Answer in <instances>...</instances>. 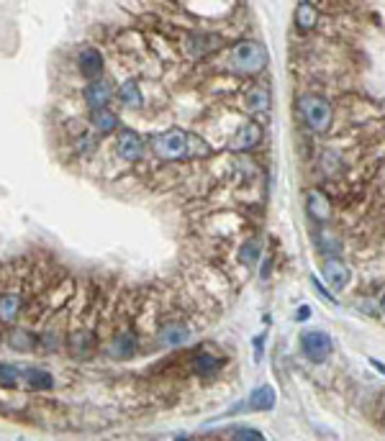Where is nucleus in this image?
I'll list each match as a JSON object with an SVG mask.
<instances>
[{"mask_svg": "<svg viewBox=\"0 0 385 441\" xmlns=\"http://www.w3.org/2000/svg\"><path fill=\"white\" fill-rule=\"evenodd\" d=\"M154 152L162 160H183V157H205L211 147L200 136H192L183 128H170L154 139Z\"/></svg>", "mask_w": 385, "mask_h": 441, "instance_id": "f257e3e1", "label": "nucleus"}, {"mask_svg": "<svg viewBox=\"0 0 385 441\" xmlns=\"http://www.w3.org/2000/svg\"><path fill=\"white\" fill-rule=\"evenodd\" d=\"M298 113L314 134H327L334 123V108L327 98L321 95H301L298 98Z\"/></svg>", "mask_w": 385, "mask_h": 441, "instance_id": "f03ea898", "label": "nucleus"}, {"mask_svg": "<svg viewBox=\"0 0 385 441\" xmlns=\"http://www.w3.org/2000/svg\"><path fill=\"white\" fill-rule=\"evenodd\" d=\"M229 64L231 70L242 72V75H257L267 64V49L262 44H257V41H242L231 51Z\"/></svg>", "mask_w": 385, "mask_h": 441, "instance_id": "7ed1b4c3", "label": "nucleus"}, {"mask_svg": "<svg viewBox=\"0 0 385 441\" xmlns=\"http://www.w3.org/2000/svg\"><path fill=\"white\" fill-rule=\"evenodd\" d=\"M301 349L311 362H324L332 354V336L324 331H306L301 336Z\"/></svg>", "mask_w": 385, "mask_h": 441, "instance_id": "20e7f679", "label": "nucleus"}, {"mask_svg": "<svg viewBox=\"0 0 385 441\" xmlns=\"http://www.w3.org/2000/svg\"><path fill=\"white\" fill-rule=\"evenodd\" d=\"M321 272H324V282L334 290H344L349 277H352L349 267L342 259H337V256H329L327 262H324V267H321Z\"/></svg>", "mask_w": 385, "mask_h": 441, "instance_id": "39448f33", "label": "nucleus"}, {"mask_svg": "<svg viewBox=\"0 0 385 441\" xmlns=\"http://www.w3.org/2000/svg\"><path fill=\"white\" fill-rule=\"evenodd\" d=\"M275 400H277L275 388H272V385H262V388H257V390L247 398V403L231 408V413H239V410H272L275 408Z\"/></svg>", "mask_w": 385, "mask_h": 441, "instance_id": "423d86ee", "label": "nucleus"}, {"mask_svg": "<svg viewBox=\"0 0 385 441\" xmlns=\"http://www.w3.org/2000/svg\"><path fill=\"white\" fill-rule=\"evenodd\" d=\"M224 44V38L216 36V33H208V31H200V33H190L185 41V49L190 51L192 57H203L208 51L218 49V46Z\"/></svg>", "mask_w": 385, "mask_h": 441, "instance_id": "0eeeda50", "label": "nucleus"}, {"mask_svg": "<svg viewBox=\"0 0 385 441\" xmlns=\"http://www.w3.org/2000/svg\"><path fill=\"white\" fill-rule=\"evenodd\" d=\"M306 213L314 218V221H329V216H332V203H329V198L321 190H308Z\"/></svg>", "mask_w": 385, "mask_h": 441, "instance_id": "6e6552de", "label": "nucleus"}, {"mask_svg": "<svg viewBox=\"0 0 385 441\" xmlns=\"http://www.w3.org/2000/svg\"><path fill=\"white\" fill-rule=\"evenodd\" d=\"M115 149H118V154H121L123 160H128V162L139 160L141 154H144V144H141V139L134 134V131H123V134L118 136Z\"/></svg>", "mask_w": 385, "mask_h": 441, "instance_id": "1a4fd4ad", "label": "nucleus"}, {"mask_svg": "<svg viewBox=\"0 0 385 441\" xmlns=\"http://www.w3.org/2000/svg\"><path fill=\"white\" fill-rule=\"evenodd\" d=\"M85 100L93 110H106V103L111 100V85L98 80V83H90L85 88Z\"/></svg>", "mask_w": 385, "mask_h": 441, "instance_id": "9d476101", "label": "nucleus"}, {"mask_svg": "<svg viewBox=\"0 0 385 441\" xmlns=\"http://www.w3.org/2000/svg\"><path fill=\"white\" fill-rule=\"evenodd\" d=\"M77 64H80V72H83L85 77H98L103 72L101 51L93 49V46H88V49L80 51V59H77Z\"/></svg>", "mask_w": 385, "mask_h": 441, "instance_id": "9b49d317", "label": "nucleus"}, {"mask_svg": "<svg viewBox=\"0 0 385 441\" xmlns=\"http://www.w3.org/2000/svg\"><path fill=\"white\" fill-rule=\"evenodd\" d=\"M293 21L301 31H311V28H316V24H319V11H316L314 3H298V6H295Z\"/></svg>", "mask_w": 385, "mask_h": 441, "instance_id": "f8f14e48", "label": "nucleus"}, {"mask_svg": "<svg viewBox=\"0 0 385 441\" xmlns=\"http://www.w3.org/2000/svg\"><path fill=\"white\" fill-rule=\"evenodd\" d=\"M160 341L165 346H180L188 341V328L183 326V323H178V321H173V323H165V326L160 328Z\"/></svg>", "mask_w": 385, "mask_h": 441, "instance_id": "ddd939ff", "label": "nucleus"}, {"mask_svg": "<svg viewBox=\"0 0 385 441\" xmlns=\"http://www.w3.org/2000/svg\"><path fill=\"white\" fill-rule=\"evenodd\" d=\"M260 139H262V126H257V123H247V126H242V131L237 134V139L231 141V147L234 149H252Z\"/></svg>", "mask_w": 385, "mask_h": 441, "instance_id": "4468645a", "label": "nucleus"}, {"mask_svg": "<svg viewBox=\"0 0 385 441\" xmlns=\"http://www.w3.org/2000/svg\"><path fill=\"white\" fill-rule=\"evenodd\" d=\"M70 349L75 357L90 359L93 352H96V339H93V333H75L70 339Z\"/></svg>", "mask_w": 385, "mask_h": 441, "instance_id": "2eb2a0df", "label": "nucleus"}, {"mask_svg": "<svg viewBox=\"0 0 385 441\" xmlns=\"http://www.w3.org/2000/svg\"><path fill=\"white\" fill-rule=\"evenodd\" d=\"M136 352V339L131 336V333H121V336H115L113 344H111V354L118 359H128L134 357Z\"/></svg>", "mask_w": 385, "mask_h": 441, "instance_id": "dca6fc26", "label": "nucleus"}, {"mask_svg": "<svg viewBox=\"0 0 385 441\" xmlns=\"http://www.w3.org/2000/svg\"><path fill=\"white\" fill-rule=\"evenodd\" d=\"M118 98H121V103L123 105H128V108H139L141 105L139 83H136V80H126V83L118 88Z\"/></svg>", "mask_w": 385, "mask_h": 441, "instance_id": "f3484780", "label": "nucleus"}, {"mask_svg": "<svg viewBox=\"0 0 385 441\" xmlns=\"http://www.w3.org/2000/svg\"><path fill=\"white\" fill-rule=\"evenodd\" d=\"M247 108H250V113H267L270 110V93L262 88H255L247 95Z\"/></svg>", "mask_w": 385, "mask_h": 441, "instance_id": "a211bd4d", "label": "nucleus"}, {"mask_svg": "<svg viewBox=\"0 0 385 441\" xmlns=\"http://www.w3.org/2000/svg\"><path fill=\"white\" fill-rule=\"evenodd\" d=\"M218 367H221V359L211 357V354H200L195 359V372H198L200 378H213L218 372Z\"/></svg>", "mask_w": 385, "mask_h": 441, "instance_id": "6ab92c4d", "label": "nucleus"}, {"mask_svg": "<svg viewBox=\"0 0 385 441\" xmlns=\"http://www.w3.org/2000/svg\"><path fill=\"white\" fill-rule=\"evenodd\" d=\"M24 378L31 383V388H38V390H49L51 385H54L51 375L44 370H24Z\"/></svg>", "mask_w": 385, "mask_h": 441, "instance_id": "aec40b11", "label": "nucleus"}, {"mask_svg": "<svg viewBox=\"0 0 385 441\" xmlns=\"http://www.w3.org/2000/svg\"><path fill=\"white\" fill-rule=\"evenodd\" d=\"M19 308H21V301H19V295H3L0 298V318L3 321H13L16 318V313H19Z\"/></svg>", "mask_w": 385, "mask_h": 441, "instance_id": "412c9836", "label": "nucleus"}, {"mask_svg": "<svg viewBox=\"0 0 385 441\" xmlns=\"http://www.w3.org/2000/svg\"><path fill=\"white\" fill-rule=\"evenodd\" d=\"M93 123H96V128L101 131V134H111V131L118 126V121H115V115L111 113V110H96Z\"/></svg>", "mask_w": 385, "mask_h": 441, "instance_id": "4be33fe9", "label": "nucleus"}, {"mask_svg": "<svg viewBox=\"0 0 385 441\" xmlns=\"http://www.w3.org/2000/svg\"><path fill=\"white\" fill-rule=\"evenodd\" d=\"M24 378V370L13 365H0V385H16Z\"/></svg>", "mask_w": 385, "mask_h": 441, "instance_id": "5701e85b", "label": "nucleus"}, {"mask_svg": "<svg viewBox=\"0 0 385 441\" xmlns=\"http://www.w3.org/2000/svg\"><path fill=\"white\" fill-rule=\"evenodd\" d=\"M257 256H260V244H257L255 239H252V242H247V244H242V259H244V262L252 264Z\"/></svg>", "mask_w": 385, "mask_h": 441, "instance_id": "b1692460", "label": "nucleus"}, {"mask_svg": "<svg viewBox=\"0 0 385 441\" xmlns=\"http://www.w3.org/2000/svg\"><path fill=\"white\" fill-rule=\"evenodd\" d=\"M234 439L237 441H267L265 434H260L257 429H239L237 434H234Z\"/></svg>", "mask_w": 385, "mask_h": 441, "instance_id": "393cba45", "label": "nucleus"}, {"mask_svg": "<svg viewBox=\"0 0 385 441\" xmlns=\"http://www.w3.org/2000/svg\"><path fill=\"white\" fill-rule=\"evenodd\" d=\"M26 339H29V333H26V331H16V333H13L11 344H13V346H19V349H31L34 341H26Z\"/></svg>", "mask_w": 385, "mask_h": 441, "instance_id": "a878e982", "label": "nucleus"}, {"mask_svg": "<svg viewBox=\"0 0 385 441\" xmlns=\"http://www.w3.org/2000/svg\"><path fill=\"white\" fill-rule=\"evenodd\" d=\"M308 316H311V308H301V311H298V321H306Z\"/></svg>", "mask_w": 385, "mask_h": 441, "instance_id": "bb28decb", "label": "nucleus"}, {"mask_svg": "<svg viewBox=\"0 0 385 441\" xmlns=\"http://www.w3.org/2000/svg\"><path fill=\"white\" fill-rule=\"evenodd\" d=\"M370 365L375 367V370H378V372H383V375H385V365H380L378 359H370Z\"/></svg>", "mask_w": 385, "mask_h": 441, "instance_id": "cd10ccee", "label": "nucleus"}, {"mask_svg": "<svg viewBox=\"0 0 385 441\" xmlns=\"http://www.w3.org/2000/svg\"><path fill=\"white\" fill-rule=\"evenodd\" d=\"M383 313H385V298H383Z\"/></svg>", "mask_w": 385, "mask_h": 441, "instance_id": "c85d7f7f", "label": "nucleus"}, {"mask_svg": "<svg viewBox=\"0 0 385 441\" xmlns=\"http://www.w3.org/2000/svg\"><path fill=\"white\" fill-rule=\"evenodd\" d=\"M178 441H185V439H178Z\"/></svg>", "mask_w": 385, "mask_h": 441, "instance_id": "c756f323", "label": "nucleus"}]
</instances>
